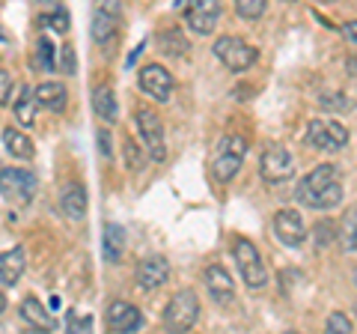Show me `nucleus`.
I'll list each match as a JSON object with an SVG mask.
<instances>
[{
  "instance_id": "7ed1b4c3",
  "label": "nucleus",
  "mask_w": 357,
  "mask_h": 334,
  "mask_svg": "<svg viewBox=\"0 0 357 334\" xmlns=\"http://www.w3.org/2000/svg\"><path fill=\"white\" fill-rule=\"evenodd\" d=\"M244 155H248V140H244L241 135H227L223 138L220 147H218V155H215V180L227 185L232 176L238 173Z\"/></svg>"
},
{
  "instance_id": "37998d69",
  "label": "nucleus",
  "mask_w": 357,
  "mask_h": 334,
  "mask_svg": "<svg viewBox=\"0 0 357 334\" xmlns=\"http://www.w3.org/2000/svg\"><path fill=\"white\" fill-rule=\"evenodd\" d=\"M42 3H48V0H42Z\"/></svg>"
},
{
  "instance_id": "473e14b6",
  "label": "nucleus",
  "mask_w": 357,
  "mask_h": 334,
  "mask_svg": "<svg viewBox=\"0 0 357 334\" xmlns=\"http://www.w3.org/2000/svg\"><path fill=\"white\" fill-rule=\"evenodd\" d=\"M66 328L69 331H89L93 328V317H81V314H75V310H69V322H66Z\"/></svg>"
},
{
  "instance_id": "bb28decb",
  "label": "nucleus",
  "mask_w": 357,
  "mask_h": 334,
  "mask_svg": "<svg viewBox=\"0 0 357 334\" xmlns=\"http://www.w3.org/2000/svg\"><path fill=\"white\" fill-rule=\"evenodd\" d=\"M36 66L42 72L57 69V63H54V45H51V39H45V36L36 42Z\"/></svg>"
},
{
  "instance_id": "6e6552de",
  "label": "nucleus",
  "mask_w": 357,
  "mask_h": 334,
  "mask_svg": "<svg viewBox=\"0 0 357 334\" xmlns=\"http://www.w3.org/2000/svg\"><path fill=\"white\" fill-rule=\"evenodd\" d=\"M0 194L13 203H27L36 194V176L21 167H6L0 170Z\"/></svg>"
},
{
  "instance_id": "6ab92c4d",
  "label": "nucleus",
  "mask_w": 357,
  "mask_h": 334,
  "mask_svg": "<svg viewBox=\"0 0 357 334\" xmlns=\"http://www.w3.org/2000/svg\"><path fill=\"white\" fill-rule=\"evenodd\" d=\"M93 110H96L98 119L116 122L119 105H116V96H114V90H110V87H96V93H93Z\"/></svg>"
},
{
  "instance_id": "f704fd0d",
  "label": "nucleus",
  "mask_w": 357,
  "mask_h": 334,
  "mask_svg": "<svg viewBox=\"0 0 357 334\" xmlns=\"http://www.w3.org/2000/svg\"><path fill=\"white\" fill-rule=\"evenodd\" d=\"M60 69H63L66 75L75 72V48H72V45H63V66H60Z\"/></svg>"
},
{
  "instance_id": "0eeeda50",
  "label": "nucleus",
  "mask_w": 357,
  "mask_h": 334,
  "mask_svg": "<svg viewBox=\"0 0 357 334\" xmlns=\"http://www.w3.org/2000/svg\"><path fill=\"white\" fill-rule=\"evenodd\" d=\"M259 173H262V180L271 182V185L292 180V176H295V159H292V152H289L286 147H280V143L268 147V150L262 152Z\"/></svg>"
},
{
  "instance_id": "412c9836",
  "label": "nucleus",
  "mask_w": 357,
  "mask_h": 334,
  "mask_svg": "<svg viewBox=\"0 0 357 334\" xmlns=\"http://www.w3.org/2000/svg\"><path fill=\"white\" fill-rule=\"evenodd\" d=\"M36 99H39V105H45L48 110H54V114L66 110V87H63V84H54V81L39 84V87H36Z\"/></svg>"
},
{
  "instance_id": "9b49d317",
  "label": "nucleus",
  "mask_w": 357,
  "mask_h": 334,
  "mask_svg": "<svg viewBox=\"0 0 357 334\" xmlns=\"http://www.w3.org/2000/svg\"><path fill=\"white\" fill-rule=\"evenodd\" d=\"M119 33V0H102L93 15V39L98 45L114 42Z\"/></svg>"
},
{
  "instance_id": "39448f33",
  "label": "nucleus",
  "mask_w": 357,
  "mask_h": 334,
  "mask_svg": "<svg viewBox=\"0 0 357 334\" xmlns=\"http://www.w3.org/2000/svg\"><path fill=\"white\" fill-rule=\"evenodd\" d=\"M215 57L227 66L229 72H248L256 63V48L238 36H220L215 42Z\"/></svg>"
},
{
  "instance_id": "a878e982",
  "label": "nucleus",
  "mask_w": 357,
  "mask_h": 334,
  "mask_svg": "<svg viewBox=\"0 0 357 334\" xmlns=\"http://www.w3.org/2000/svg\"><path fill=\"white\" fill-rule=\"evenodd\" d=\"M337 233H340V227L333 224L331 218H325V221H319V224L312 227V239H316L319 248H328V245L337 239Z\"/></svg>"
},
{
  "instance_id": "dca6fc26",
  "label": "nucleus",
  "mask_w": 357,
  "mask_h": 334,
  "mask_svg": "<svg viewBox=\"0 0 357 334\" xmlns=\"http://www.w3.org/2000/svg\"><path fill=\"white\" fill-rule=\"evenodd\" d=\"M140 322H143L140 310L134 305H128V302H114L107 307V328L110 331H119V334L122 331H137Z\"/></svg>"
},
{
  "instance_id": "f257e3e1",
  "label": "nucleus",
  "mask_w": 357,
  "mask_h": 334,
  "mask_svg": "<svg viewBox=\"0 0 357 334\" xmlns=\"http://www.w3.org/2000/svg\"><path fill=\"white\" fill-rule=\"evenodd\" d=\"M298 200L310 209H333L342 203V180L337 164H319L298 182Z\"/></svg>"
},
{
  "instance_id": "423d86ee",
  "label": "nucleus",
  "mask_w": 357,
  "mask_h": 334,
  "mask_svg": "<svg viewBox=\"0 0 357 334\" xmlns=\"http://www.w3.org/2000/svg\"><path fill=\"white\" fill-rule=\"evenodd\" d=\"M307 140L310 147H316L321 152H340L349 143V131L337 119H312L307 129Z\"/></svg>"
},
{
  "instance_id": "5701e85b",
  "label": "nucleus",
  "mask_w": 357,
  "mask_h": 334,
  "mask_svg": "<svg viewBox=\"0 0 357 334\" xmlns=\"http://www.w3.org/2000/svg\"><path fill=\"white\" fill-rule=\"evenodd\" d=\"M3 143H6V150L15 155V159H33L36 155V147H33V140L24 135V131H18V129H6L3 131Z\"/></svg>"
},
{
  "instance_id": "f8f14e48",
  "label": "nucleus",
  "mask_w": 357,
  "mask_h": 334,
  "mask_svg": "<svg viewBox=\"0 0 357 334\" xmlns=\"http://www.w3.org/2000/svg\"><path fill=\"white\" fill-rule=\"evenodd\" d=\"M140 90L152 96L155 102H167L173 93V75L158 63H149L140 69Z\"/></svg>"
},
{
  "instance_id": "9d476101",
  "label": "nucleus",
  "mask_w": 357,
  "mask_h": 334,
  "mask_svg": "<svg viewBox=\"0 0 357 334\" xmlns=\"http://www.w3.org/2000/svg\"><path fill=\"white\" fill-rule=\"evenodd\" d=\"M137 131H140V140L146 143V150L155 161H164V126H161V119L152 114L149 108H140L137 110Z\"/></svg>"
},
{
  "instance_id": "79ce46f5",
  "label": "nucleus",
  "mask_w": 357,
  "mask_h": 334,
  "mask_svg": "<svg viewBox=\"0 0 357 334\" xmlns=\"http://www.w3.org/2000/svg\"><path fill=\"white\" fill-rule=\"evenodd\" d=\"M354 314H357V305H354Z\"/></svg>"
},
{
  "instance_id": "aec40b11",
  "label": "nucleus",
  "mask_w": 357,
  "mask_h": 334,
  "mask_svg": "<svg viewBox=\"0 0 357 334\" xmlns=\"http://www.w3.org/2000/svg\"><path fill=\"white\" fill-rule=\"evenodd\" d=\"M21 317H24L33 328H42V331H51V328H54V319H51V314L42 307L39 298H33V296L21 302Z\"/></svg>"
},
{
  "instance_id": "72a5a7b5",
  "label": "nucleus",
  "mask_w": 357,
  "mask_h": 334,
  "mask_svg": "<svg viewBox=\"0 0 357 334\" xmlns=\"http://www.w3.org/2000/svg\"><path fill=\"white\" fill-rule=\"evenodd\" d=\"M9 93H13V78L6 69H0V105L9 102Z\"/></svg>"
},
{
  "instance_id": "ea45409f",
  "label": "nucleus",
  "mask_w": 357,
  "mask_h": 334,
  "mask_svg": "<svg viewBox=\"0 0 357 334\" xmlns=\"http://www.w3.org/2000/svg\"><path fill=\"white\" fill-rule=\"evenodd\" d=\"M0 42H6V30L3 27H0Z\"/></svg>"
},
{
  "instance_id": "ddd939ff",
  "label": "nucleus",
  "mask_w": 357,
  "mask_h": 334,
  "mask_svg": "<svg viewBox=\"0 0 357 334\" xmlns=\"http://www.w3.org/2000/svg\"><path fill=\"white\" fill-rule=\"evenodd\" d=\"M274 236L280 239L286 248H298L301 242L307 239V227H304V218L295 209H280L274 215Z\"/></svg>"
},
{
  "instance_id": "cd10ccee",
  "label": "nucleus",
  "mask_w": 357,
  "mask_h": 334,
  "mask_svg": "<svg viewBox=\"0 0 357 334\" xmlns=\"http://www.w3.org/2000/svg\"><path fill=\"white\" fill-rule=\"evenodd\" d=\"M161 42H164V51L167 54H173V57H178V54H188V39L182 36L178 30H167V33H161Z\"/></svg>"
},
{
  "instance_id": "e433bc0d",
  "label": "nucleus",
  "mask_w": 357,
  "mask_h": 334,
  "mask_svg": "<svg viewBox=\"0 0 357 334\" xmlns=\"http://www.w3.org/2000/svg\"><path fill=\"white\" fill-rule=\"evenodd\" d=\"M96 138H98V150H102V155H105V159H110V135L102 129Z\"/></svg>"
},
{
  "instance_id": "4468645a",
  "label": "nucleus",
  "mask_w": 357,
  "mask_h": 334,
  "mask_svg": "<svg viewBox=\"0 0 357 334\" xmlns=\"http://www.w3.org/2000/svg\"><path fill=\"white\" fill-rule=\"evenodd\" d=\"M203 281H206L208 296L215 298L220 307L232 305V298H236V286H232V277H229V272L223 269V266H208L206 275H203Z\"/></svg>"
},
{
  "instance_id": "7c9ffc66",
  "label": "nucleus",
  "mask_w": 357,
  "mask_h": 334,
  "mask_svg": "<svg viewBox=\"0 0 357 334\" xmlns=\"http://www.w3.org/2000/svg\"><path fill=\"white\" fill-rule=\"evenodd\" d=\"M39 21H42V24H48L51 30H57V33L69 30V13H66V9H54L51 15H42Z\"/></svg>"
},
{
  "instance_id": "b1692460",
  "label": "nucleus",
  "mask_w": 357,
  "mask_h": 334,
  "mask_svg": "<svg viewBox=\"0 0 357 334\" xmlns=\"http://www.w3.org/2000/svg\"><path fill=\"white\" fill-rule=\"evenodd\" d=\"M337 239L342 245V251H357V206H351L340 221Z\"/></svg>"
},
{
  "instance_id": "4be33fe9",
  "label": "nucleus",
  "mask_w": 357,
  "mask_h": 334,
  "mask_svg": "<svg viewBox=\"0 0 357 334\" xmlns=\"http://www.w3.org/2000/svg\"><path fill=\"white\" fill-rule=\"evenodd\" d=\"M102 245H105V260L107 263H119L122 251H126V230H122L119 224H107Z\"/></svg>"
},
{
  "instance_id": "58836bf2",
  "label": "nucleus",
  "mask_w": 357,
  "mask_h": 334,
  "mask_svg": "<svg viewBox=\"0 0 357 334\" xmlns=\"http://www.w3.org/2000/svg\"><path fill=\"white\" fill-rule=\"evenodd\" d=\"M3 310H6V296L0 293V314H3Z\"/></svg>"
},
{
  "instance_id": "c85d7f7f",
  "label": "nucleus",
  "mask_w": 357,
  "mask_h": 334,
  "mask_svg": "<svg viewBox=\"0 0 357 334\" xmlns=\"http://www.w3.org/2000/svg\"><path fill=\"white\" fill-rule=\"evenodd\" d=\"M265 3L268 0H236V13L248 21H256L262 13H265Z\"/></svg>"
},
{
  "instance_id": "f03ea898",
  "label": "nucleus",
  "mask_w": 357,
  "mask_h": 334,
  "mask_svg": "<svg viewBox=\"0 0 357 334\" xmlns=\"http://www.w3.org/2000/svg\"><path fill=\"white\" fill-rule=\"evenodd\" d=\"M232 260H236L244 284L250 289H262L268 284V272H265V263L259 257V248H256L250 239H241V236L236 239V245H232Z\"/></svg>"
},
{
  "instance_id": "f3484780",
  "label": "nucleus",
  "mask_w": 357,
  "mask_h": 334,
  "mask_svg": "<svg viewBox=\"0 0 357 334\" xmlns=\"http://www.w3.org/2000/svg\"><path fill=\"white\" fill-rule=\"evenodd\" d=\"M24 266H27V254L24 248H13V251H3L0 254V284L6 286H15L24 275Z\"/></svg>"
},
{
  "instance_id": "20e7f679",
  "label": "nucleus",
  "mask_w": 357,
  "mask_h": 334,
  "mask_svg": "<svg viewBox=\"0 0 357 334\" xmlns=\"http://www.w3.org/2000/svg\"><path fill=\"white\" fill-rule=\"evenodd\" d=\"M199 317V302L191 289H178L164 310V326L170 331H188Z\"/></svg>"
},
{
  "instance_id": "2eb2a0df",
  "label": "nucleus",
  "mask_w": 357,
  "mask_h": 334,
  "mask_svg": "<svg viewBox=\"0 0 357 334\" xmlns=\"http://www.w3.org/2000/svg\"><path fill=\"white\" fill-rule=\"evenodd\" d=\"M167 277H170V263H167L164 257H146V260H140L137 266V286L140 289H146V293H152V289H158L167 284Z\"/></svg>"
},
{
  "instance_id": "c9c22d12",
  "label": "nucleus",
  "mask_w": 357,
  "mask_h": 334,
  "mask_svg": "<svg viewBox=\"0 0 357 334\" xmlns=\"http://www.w3.org/2000/svg\"><path fill=\"white\" fill-rule=\"evenodd\" d=\"M319 102L325 105V108H351V102H349V99H333V96H321Z\"/></svg>"
},
{
  "instance_id": "a211bd4d",
  "label": "nucleus",
  "mask_w": 357,
  "mask_h": 334,
  "mask_svg": "<svg viewBox=\"0 0 357 334\" xmlns=\"http://www.w3.org/2000/svg\"><path fill=\"white\" fill-rule=\"evenodd\" d=\"M60 206H63V212H66L69 221H84V215H86V191L77 182L66 185L63 194H60Z\"/></svg>"
},
{
  "instance_id": "1a4fd4ad",
  "label": "nucleus",
  "mask_w": 357,
  "mask_h": 334,
  "mask_svg": "<svg viewBox=\"0 0 357 334\" xmlns=\"http://www.w3.org/2000/svg\"><path fill=\"white\" fill-rule=\"evenodd\" d=\"M220 18V0H185V24L197 36H208L218 27Z\"/></svg>"
},
{
  "instance_id": "2f4dec72",
  "label": "nucleus",
  "mask_w": 357,
  "mask_h": 334,
  "mask_svg": "<svg viewBox=\"0 0 357 334\" xmlns=\"http://www.w3.org/2000/svg\"><path fill=\"white\" fill-rule=\"evenodd\" d=\"M126 164H128V170H140V167H143L140 147L134 140H126Z\"/></svg>"
},
{
  "instance_id": "a19ab883",
  "label": "nucleus",
  "mask_w": 357,
  "mask_h": 334,
  "mask_svg": "<svg viewBox=\"0 0 357 334\" xmlns=\"http://www.w3.org/2000/svg\"><path fill=\"white\" fill-rule=\"evenodd\" d=\"M354 284H357V272H354Z\"/></svg>"
},
{
  "instance_id": "393cba45",
  "label": "nucleus",
  "mask_w": 357,
  "mask_h": 334,
  "mask_svg": "<svg viewBox=\"0 0 357 334\" xmlns=\"http://www.w3.org/2000/svg\"><path fill=\"white\" fill-rule=\"evenodd\" d=\"M36 102H39V99H36V93H33V90H24V93H21L18 96V102H15V119L21 122V126H33V122H36Z\"/></svg>"
},
{
  "instance_id": "4c0bfd02",
  "label": "nucleus",
  "mask_w": 357,
  "mask_h": 334,
  "mask_svg": "<svg viewBox=\"0 0 357 334\" xmlns=\"http://www.w3.org/2000/svg\"><path fill=\"white\" fill-rule=\"evenodd\" d=\"M342 33H345V39H351L354 45H357V21H349V24H342Z\"/></svg>"
},
{
  "instance_id": "c756f323",
  "label": "nucleus",
  "mask_w": 357,
  "mask_h": 334,
  "mask_svg": "<svg viewBox=\"0 0 357 334\" xmlns=\"http://www.w3.org/2000/svg\"><path fill=\"white\" fill-rule=\"evenodd\" d=\"M325 328L331 331V334H349L351 331V319L342 314V310H333V314L328 317V322H325Z\"/></svg>"
}]
</instances>
